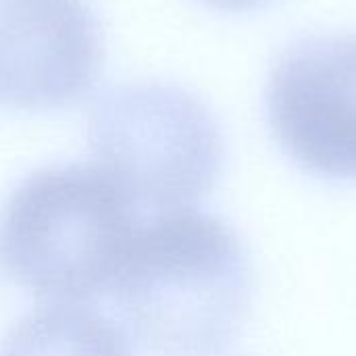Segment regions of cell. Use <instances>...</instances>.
I'll list each match as a JSON object with an SVG mask.
<instances>
[{
	"instance_id": "cell-1",
	"label": "cell",
	"mask_w": 356,
	"mask_h": 356,
	"mask_svg": "<svg viewBox=\"0 0 356 356\" xmlns=\"http://www.w3.org/2000/svg\"><path fill=\"white\" fill-rule=\"evenodd\" d=\"M250 292L242 240L194 207L142 221L111 290L131 336L159 356L221 355L248 313Z\"/></svg>"
},
{
	"instance_id": "cell-2",
	"label": "cell",
	"mask_w": 356,
	"mask_h": 356,
	"mask_svg": "<svg viewBox=\"0 0 356 356\" xmlns=\"http://www.w3.org/2000/svg\"><path fill=\"white\" fill-rule=\"evenodd\" d=\"M140 211L96 165L46 167L23 179L0 213V259L13 280L52 302L113 290Z\"/></svg>"
},
{
	"instance_id": "cell-3",
	"label": "cell",
	"mask_w": 356,
	"mask_h": 356,
	"mask_svg": "<svg viewBox=\"0 0 356 356\" xmlns=\"http://www.w3.org/2000/svg\"><path fill=\"white\" fill-rule=\"evenodd\" d=\"M92 159L138 211L190 209L223 167V136L213 113L188 90L136 81L96 96L88 113Z\"/></svg>"
},
{
	"instance_id": "cell-4",
	"label": "cell",
	"mask_w": 356,
	"mask_h": 356,
	"mask_svg": "<svg viewBox=\"0 0 356 356\" xmlns=\"http://www.w3.org/2000/svg\"><path fill=\"white\" fill-rule=\"evenodd\" d=\"M267 119L282 150L325 179H356V35H313L275 63Z\"/></svg>"
},
{
	"instance_id": "cell-5",
	"label": "cell",
	"mask_w": 356,
	"mask_h": 356,
	"mask_svg": "<svg viewBox=\"0 0 356 356\" xmlns=\"http://www.w3.org/2000/svg\"><path fill=\"white\" fill-rule=\"evenodd\" d=\"M102 38L83 0H0V102L54 111L96 83Z\"/></svg>"
},
{
	"instance_id": "cell-6",
	"label": "cell",
	"mask_w": 356,
	"mask_h": 356,
	"mask_svg": "<svg viewBox=\"0 0 356 356\" xmlns=\"http://www.w3.org/2000/svg\"><path fill=\"white\" fill-rule=\"evenodd\" d=\"M0 356H131V350L125 334L102 313L52 302L15 323Z\"/></svg>"
},
{
	"instance_id": "cell-7",
	"label": "cell",
	"mask_w": 356,
	"mask_h": 356,
	"mask_svg": "<svg viewBox=\"0 0 356 356\" xmlns=\"http://www.w3.org/2000/svg\"><path fill=\"white\" fill-rule=\"evenodd\" d=\"M200 2L219 10H250V8L263 6L269 0H200Z\"/></svg>"
}]
</instances>
